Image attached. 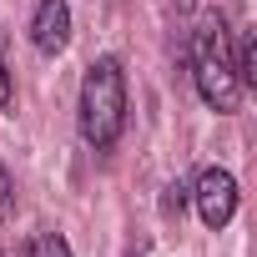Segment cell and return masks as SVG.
Masks as SVG:
<instances>
[{"mask_svg": "<svg viewBox=\"0 0 257 257\" xmlns=\"http://www.w3.org/2000/svg\"><path fill=\"white\" fill-rule=\"evenodd\" d=\"M126 126V76L116 56H101L81 81V137L96 152H111Z\"/></svg>", "mask_w": 257, "mask_h": 257, "instance_id": "6da1fadb", "label": "cell"}, {"mask_svg": "<svg viewBox=\"0 0 257 257\" xmlns=\"http://www.w3.org/2000/svg\"><path fill=\"white\" fill-rule=\"evenodd\" d=\"M192 76H197V91H202V101H207L212 111H222V116L237 111L242 81H237V71H232V61H227V46H222V16L202 21L197 46H192Z\"/></svg>", "mask_w": 257, "mask_h": 257, "instance_id": "7a4b0ae2", "label": "cell"}, {"mask_svg": "<svg viewBox=\"0 0 257 257\" xmlns=\"http://www.w3.org/2000/svg\"><path fill=\"white\" fill-rule=\"evenodd\" d=\"M197 212H202V222L212 227V232H222L227 222H232V212H237V182H232V172H222V167H207L202 177H197Z\"/></svg>", "mask_w": 257, "mask_h": 257, "instance_id": "3957f363", "label": "cell"}, {"mask_svg": "<svg viewBox=\"0 0 257 257\" xmlns=\"http://www.w3.org/2000/svg\"><path fill=\"white\" fill-rule=\"evenodd\" d=\"M31 41H36V51H46V56L66 51V41H71V6H66V0H41V6H36Z\"/></svg>", "mask_w": 257, "mask_h": 257, "instance_id": "277c9868", "label": "cell"}, {"mask_svg": "<svg viewBox=\"0 0 257 257\" xmlns=\"http://www.w3.org/2000/svg\"><path fill=\"white\" fill-rule=\"evenodd\" d=\"M232 71H237V81H242V86H257V41H252V31H242Z\"/></svg>", "mask_w": 257, "mask_h": 257, "instance_id": "5b68a950", "label": "cell"}, {"mask_svg": "<svg viewBox=\"0 0 257 257\" xmlns=\"http://www.w3.org/2000/svg\"><path fill=\"white\" fill-rule=\"evenodd\" d=\"M31 257H71V247H66V237H61V232H36Z\"/></svg>", "mask_w": 257, "mask_h": 257, "instance_id": "8992f818", "label": "cell"}, {"mask_svg": "<svg viewBox=\"0 0 257 257\" xmlns=\"http://www.w3.org/2000/svg\"><path fill=\"white\" fill-rule=\"evenodd\" d=\"M11 212H16V182H11L6 167H0V222H6Z\"/></svg>", "mask_w": 257, "mask_h": 257, "instance_id": "52a82bcc", "label": "cell"}, {"mask_svg": "<svg viewBox=\"0 0 257 257\" xmlns=\"http://www.w3.org/2000/svg\"><path fill=\"white\" fill-rule=\"evenodd\" d=\"M0 106H11V71H6V61H0Z\"/></svg>", "mask_w": 257, "mask_h": 257, "instance_id": "ba28073f", "label": "cell"}]
</instances>
